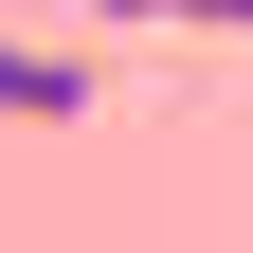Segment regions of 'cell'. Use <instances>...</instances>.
Listing matches in <instances>:
<instances>
[{
	"mask_svg": "<svg viewBox=\"0 0 253 253\" xmlns=\"http://www.w3.org/2000/svg\"><path fill=\"white\" fill-rule=\"evenodd\" d=\"M0 109H18V126H73V109H90V73H73V54H18V37H0Z\"/></svg>",
	"mask_w": 253,
	"mask_h": 253,
	"instance_id": "1",
	"label": "cell"
},
{
	"mask_svg": "<svg viewBox=\"0 0 253 253\" xmlns=\"http://www.w3.org/2000/svg\"><path fill=\"white\" fill-rule=\"evenodd\" d=\"M90 18H217V0H90Z\"/></svg>",
	"mask_w": 253,
	"mask_h": 253,
	"instance_id": "2",
	"label": "cell"
}]
</instances>
